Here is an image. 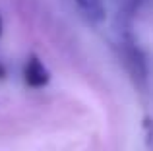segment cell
<instances>
[{
	"instance_id": "5",
	"label": "cell",
	"mask_w": 153,
	"mask_h": 151,
	"mask_svg": "<svg viewBox=\"0 0 153 151\" xmlns=\"http://www.w3.org/2000/svg\"><path fill=\"white\" fill-rule=\"evenodd\" d=\"M4 76H6V70H4V66L0 64V78H4Z\"/></svg>"
},
{
	"instance_id": "1",
	"label": "cell",
	"mask_w": 153,
	"mask_h": 151,
	"mask_svg": "<svg viewBox=\"0 0 153 151\" xmlns=\"http://www.w3.org/2000/svg\"><path fill=\"white\" fill-rule=\"evenodd\" d=\"M122 58H124V64L126 68L130 70V74L134 76L136 79L140 81H146L147 79V64H146V58H143L142 50L134 45V41L126 39L122 43Z\"/></svg>"
},
{
	"instance_id": "2",
	"label": "cell",
	"mask_w": 153,
	"mask_h": 151,
	"mask_svg": "<svg viewBox=\"0 0 153 151\" xmlns=\"http://www.w3.org/2000/svg\"><path fill=\"white\" fill-rule=\"evenodd\" d=\"M23 79H25V83L29 87L39 89V87H45L51 81V72L47 70V66L43 64L41 58L31 54L27 58L25 66H23Z\"/></svg>"
},
{
	"instance_id": "3",
	"label": "cell",
	"mask_w": 153,
	"mask_h": 151,
	"mask_svg": "<svg viewBox=\"0 0 153 151\" xmlns=\"http://www.w3.org/2000/svg\"><path fill=\"white\" fill-rule=\"evenodd\" d=\"M78 8L83 12L85 18H89L91 21H101L105 18V6L103 0H76Z\"/></svg>"
},
{
	"instance_id": "4",
	"label": "cell",
	"mask_w": 153,
	"mask_h": 151,
	"mask_svg": "<svg viewBox=\"0 0 153 151\" xmlns=\"http://www.w3.org/2000/svg\"><path fill=\"white\" fill-rule=\"evenodd\" d=\"M140 2H142V0H124V10H126L128 14H132V12L140 6Z\"/></svg>"
},
{
	"instance_id": "6",
	"label": "cell",
	"mask_w": 153,
	"mask_h": 151,
	"mask_svg": "<svg viewBox=\"0 0 153 151\" xmlns=\"http://www.w3.org/2000/svg\"><path fill=\"white\" fill-rule=\"evenodd\" d=\"M2 27L4 25H2V16H0V37H2Z\"/></svg>"
}]
</instances>
